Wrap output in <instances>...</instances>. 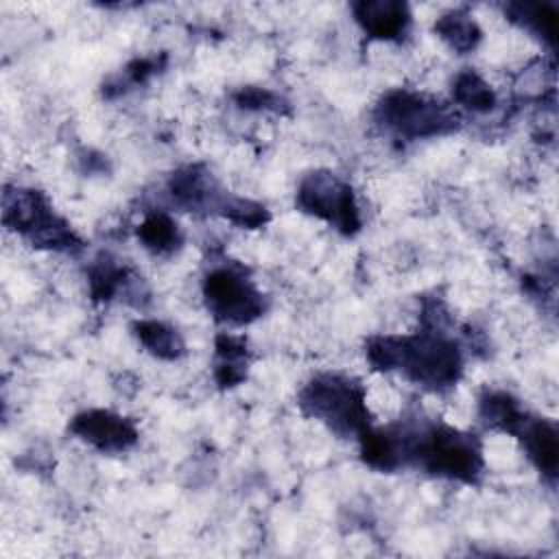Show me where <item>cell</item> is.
I'll return each instance as SVG.
<instances>
[{
  "instance_id": "cell-1",
  "label": "cell",
  "mask_w": 559,
  "mask_h": 559,
  "mask_svg": "<svg viewBox=\"0 0 559 559\" xmlns=\"http://www.w3.org/2000/svg\"><path fill=\"white\" fill-rule=\"evenodd\" d=\"M367 356L376 369H400L430 391L454 386L463 371L461 347L441 332V323H430L413 336H376L367 343Z\"/></svg>"
},
{
  "instance_id": "cell-2",
  "label": "cell",
  "mask_w": 559,
  "mask_h": 559,
  "mask_svg": "<svg viewBox=\"0 0 559 559\" xmlns=\"http://www.w3.org/2000/svg\"><path fill=\"white\" fill-rule=\"evenodd\" d=\"M397 467L417 465L435 476L474 483L483 472V450L474 435L450 426L393 428L389 430Z\"/></svg>"
},
{
  "instance_id": "cell-3",
  "label": "cell",
  "mask_w": 559,
  "mask_h": 559,
  "mask_svg": "<svg viewBox=\"0 0 559 559\" xmlns=\"http://www.w3.org/2000/svg\"><path fill=\"white\" fill-rule=\"evenodd\" d=\"M299 408L325 424L338 437H362L369 426V411L365 389L338 373L314 376L299 391Z\"/></svg>"
},
{
  "instance_id": "cell-4",
  "label": "cell",
  "mask_w": 559,
  "mask_h": 559,
  "mask_svg": "<svg viewBox=\"0 0 559 559\" xmlns=\"http://www.w3.org/2000/svg\"><path fill=\"white\" fill-rule=\"evenodd\" d=\"M4 225L28 238L33 247L74 251L81 247L74 229L52 210L50 201L31 188H7L2 197Z\"/></svg>"
},
{
  "instance_id": "cell-5",
  "label": "cell",
  "mask_w": 559,
  "mask_h": 559,
  "mask_svg": "<svg viewBox=\"0 0 559 559\" xmlns=\"http://www.w3.org/2000/svg\"><path fill=\"white\" fill-rule=\"evenodd\" d=\"M376 120L402 140L435 138L459 127V114L452 107L406 90L384 94L376 105Z\"/></svg>"
},
{
  "instance_id": "cell-6",
  "label": "cell",
  "mask_w": 559,
  "mask_h": 559,
  "mask_svg": "<svg viewBox=\"0 0 559 559\" xmlns=\"http://www.w3.org/2000/svg\"><path fill=\"white\" fill-rule=\"evenodd\" d=\"M170 194L173 199L188 210H205L216 212L229 218L240 227H260L266 223L269 214L260 203L249 199H240L229 194L221 183L201 166L179 168L170 177Z\"/></svg>"
},
{
  "instance_id": "cell-7",
  "label": "cell",
  "mask_w": 559,
  "mask_h": 559,
  "mask_svg": "<svg viewBox=\"0 0 559 559\" xmlns=\"http://www.w3.org/2000/svg\"><path fill=\"white\" fill-rule=\"evenodd\" d=\"M203 297L210 314L231 325L251 323L266 310L264 295L234 266L212 269L203 280Z\"/></svg>"
},
{
  "instance_id": "cell-8",
  "label": "cell",
  "mask_w": 559,
  "mask_h": 559,
  "mask_svg": "<svg viewBox=\"0 0 559 559\" xmlns=\"http://www.w3.org/2000/svg\"><path fill=\"white\" fill-rule=\"evenodd\" d=\"M297 205L343 234L360 229V212L349 183L334 173L314 170L308 173L297 188Z\"/></svg>"
},
{
  "instance_id": "cell-9",
  "label": "cell",
  "mask_w": 559,
  "mask_h": 559,
  "mask_svg": "<svg viewBox=\"0 0 559 559\" xmlns=\"http://www.w3.org/2000/svg\"><path fill=\"white\" fill-rule=\"evenodd\" d=\"M70 430L100 452H122L138 441V430L127 417L100 408L76 415Z\"/></svg>"
},
{
  "instance_id": "cell-10",
  "label": "cell",
  "mask_w": 559,
  "mask_h": 559,
  "mask_svg": "<svg viewBox=\"0 0 559 559\" xmlns=\"http://www.w3.org/2000/svg\"><path fill=\"white\" fill-rule=\"evenodd\" d=\"M354 15L376 39H400L411 26V11L400 0H362L354 4Z\"/></svg>"
},
{
  "instance_id": "cell-11",
  "label": "cell",
  "mask_w": 559,
  "mask_h": 559,
  "mask_svg": "<svg viewBox=\"0 0 559 559\" xmlns=\"http://www.w3.org/2000/svg\"><path fill=\"white\" fill-rule=\"evenodd\" d=\"M515 437L522 441L528 459L537 465V469L552 478L557 472V452H559L555 424L544 419H531L526 415L520 428L515 430Z\"/></svg>"
},
{
  "instance_id": "cell-12",
  "label": "cell",
  "mask_w": 559,
  "mask_h": 559,
  "mask_svg": "<svg viewBox=\"0 0 559 559\" xmlns=\"http://www.w3.org/2000/svg\"><path fill=\"white\" fill-rule=\"evenodd\" d=\"M214 376L221 386H236L247 376V345L242 338L221 334L216 338Z\"/></svg>"
},
{
  "instance_id": "cell-13",
  "label": "cell",
  "mask_w": 559,
  "mask_h": 559,
  "mask_svg": "<svg viewBox=\"0 0 559 559\" xmlns=\"http://www.w3.org/2000/svg\"><path fill=\"white\" fill-rule=\"evenodd\" d=\"M133 332L138 341L157 358L175 360L186 352L181 334L175 328L166 325L164 321H155V319L135 321Z\"/></svg>"
},
{
  "instance_id": "cell-14",
  "label": "cell",
  "mask_w": 559,
  "mask_h": 559,
  "mask_svg": "<svg viewBox=\"0 0 559 559\" xmlns=\"http://www.w3.org/2000/svg\"><path fill=\"white\" fill-rule=\"evenodd\" d=\"M138 238L142 240V245L148 251H153L157 255L173 253L181 245L179 225L166 212L146 214L138 227Z\"/></svg>"
},
{
  "instance_id": "cell-15",
  "label": "cell",
  "mask_w": 559,
  "mask_h": 559,
  "mask_svg": "<svg viewBox=\"0 0 559 559\" xmlns=\"http://www.w3.org/2000/svg\"><path fill=\"white\" fill-rule=\"evenodd\" d=\"M435 31L439 33V37L456 52H469L476 48V44L480 41V28L476 26V22L463 13V11H452L445 13L437 20Z\"/></svg>"
},
{
  "instance_id": "cell-16",
  "label": "cell",
  "mask_w": 559,
  "mask_h": 559,
  "mask_svg": "<svg viewBox=\"0 0 559 559\" xmlns=\"http://www.w3.org/2000/svg\"><path fill=\"white\" fill-rule=\"evenodd\" d=\"M480 417L487 426L515 435V430L524 421L526 413L520 408V404L511 395L487 393L480 400Z\"/></svg>"
},
{
  "instance_id": "cell-17",
  "label": "cell",
  "mask_w": 559,
  "mask_h": 559,
  "mask_svg": "<svg viewBox=\"0 0 559 559\" xmlns=\"http://www.w3.org/2000/svg\"><path fill=\"white\" fill-rule=\"evenodd\" d=\"M454 100L472 111H489L496 105V96L491 87L472 70L456 74L452 87Z\"/></svg>"
},
{
  "instance_id": "cell-18",
  "label": "cell",
  "mask_w": 559,
  "mask_h": 559,
  "mask_svg": "<svg viewBox=\"0 0 559 559\" xmlns=\"http://www.w3.org/2000/svg\"><path fill=\"white\" fill-rule=\"evenodd\" d=\"M507 13L522 26L548 37L550 41L555 39L557 13L550 4H509Z\"/></svg>"
},
{
  "instance_id": "cell-19",
  "label": "cell",
  "mask_w": 559,
  "mask_h": 559,
  "mask_svg": "<svg viewBox=\"0 0 559 559\" xmlns=\"http://www.w3.org/2000/svg\"><path fill=\"white\" fill-rule=\"evenodd\" d=\"M124 282H127V271L109 258L98 260L90 269V288L96 299H111L116 293L124 290L122 288Z\"/></svg>"
},
{
  "instance_id": "cell-20",
  "label": "cell",
  "mask_w": 559,
  "mask_h": 559,
  "mask_svg": "<svg viewBox=\"0 0 559 559\" xmlns=\"http://www.w3.org/2000/svg\"><path fill=\"white\" fill-rule=\"evenodd\" d=\"M236 103L247 109H280V98L262 87H245L236 94Z\"/></svg>"
}]
</instances>
